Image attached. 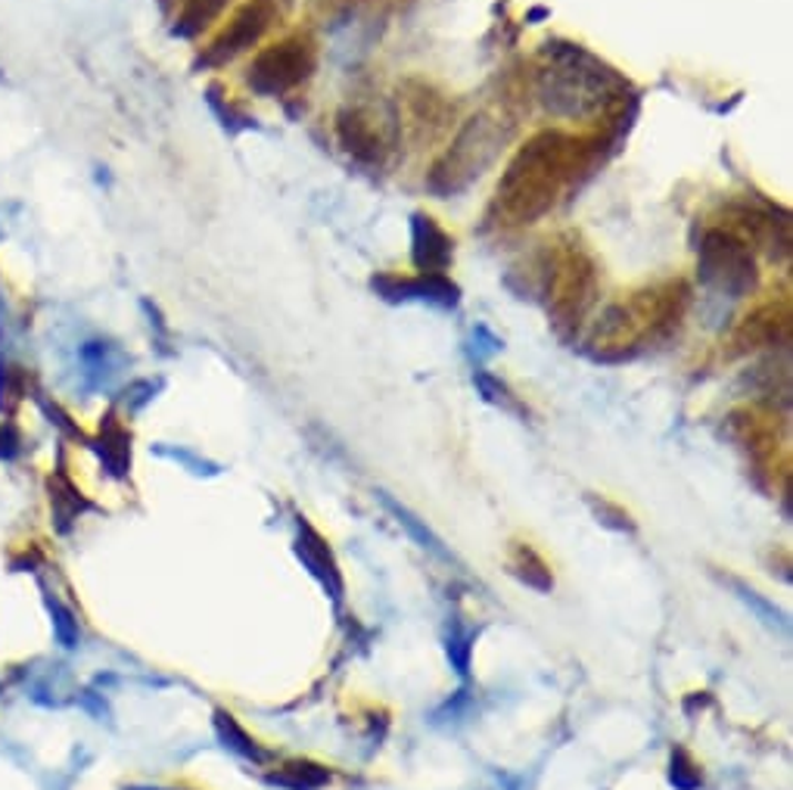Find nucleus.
<instances>
[{
	"mask_svg": "<svg viewBox=\"0 0 793 790\" xmlns=\"http://www.w3.org/2000/svg\"><path fill=\"white\" fill-rule=\"evenodd\" d=\"M691 305V286L682 277L634 290L632 296L607 305L591 331V348L598 358H626L644 343L663 340L682 324Z\"/></svg>",
	"mask_w": 793,
	"mask_h": 790,
	"instance_id": "3",
	"label": "nucleus"
},
{
	"mask_svg": "<svg viewBox=\"0 0 793 790\" xmlns=\"http://www.w3.org/2000/svg\"><path fill=\"white\" fill-rule=\"evenodd\" d=\"M374 290H380L383 300H424L433 305H455L458 286L445 274H417V277H380L374 281Z\"/></svg>",
	"mask_w": 793,
	"mask_h": 790,
	"instance_id": "13",
	"label": "nucleus"
},
{
	"mask_svg": "<svg viewBox=\"0 0 793 790\" xmlns=\"http://www.w3.org/2000/svg\"><path fill=\"white\" fill-rule=\"evenodd\" d=\"M50 617H53V632L60 638L63 648H75L79 645V622L72 617V610H65L57 598H50Z\"/></svg>",
	"mask_w": 793,
	"mask_h": 790,
	"instance_id": "23",
	"label": "nucleus"
},
{
	"mask_svg": "<svg viewBox=\"0 0 793 790\" xmlns=\"http://www.w3.org/2000/svg\"><path fill=\"white\" fill-rule=\"evenodd\" d=\"M510 569L517 579H523L529 588H539V591H551V573L541 564V557L529 545H517L510 554Z\"/></svg>",
	"mask_w": 793,
	"mask_h": 790,
	"instance_id": "21",
	"label": "nucleus"
},
{
	"mask_svg": "<svg viewBox=\"0 0 793 790\" xmlns=\"http://www.w3.org/2000/svg\"><path fill=\"white\" fill-rule=\"evenodd\" d=\"M286 0H246L234 17L227 19L222 32L212 38V44L203 50V65H224L237 60L240 53L253 50L271 26L284 17Z\"/></svg>",
	"mask_w": 793,
	"mask_h": 790,
	"instance_id": "9",
	"label": "nucleus"
},
{
	"mask_svg": "<svg viewBox=\"0 0 793 790\" xmlns=\"http://www.w3.org/2000/svg\"><path fill=\"white\" fill-rule=\"evenodd\" d=\"M514 115L508 112V103L492 107V110H479L470 115L451 143L445 146L439 159L433 162L427 174V188L436 196H458L464 190H470L492 169L498 156L505 153V146L514 138Z\"/></svg>",
	"mask_w": 793,
	"mask_h": 790,
	"instance_id": "4",
	"label": "nucleus"
},
{
	"mask_svg": "<svg viewBox=\"0 0 793 790\" xmlns=\"http://www.w3.org/2000/svg\"><path fill=\"white\" fill-rule=\"evenodd\" d=\"M296 554H299L305 569L331 591V598L339 601V598H343V576H339V569H336L334 554L324 545V538L317 536L312 526H305V523H302L299 538H296Z\"/></svg>",
	"mask_w": 793,
	"mask_h": 790,
	"instance_id": "14",
	"label": "nucleus"
},
{
	"mask_svg": "<svg viewBox=\"0 0 793 790\" xmlns=\"http://www.w3.org/2000/svg\"><path fill=\"white\" fill-rule=\"evenodd\" d=\"M336 141L343 153L362 169H383L393 153L386 125L367 107H346L336 112Z\"/></svg>",
	"mask_w": 793,
	"mask_h": 790,
	"instance_id": "10",
	"label": "nucleus"
},
{
	"mask_svg": "<svg viewBox=\"0 0 793 790\" xmlns=\"http://www.w3.org/2000/svg\"><path fill=\"white\" fill-rule=\"evenodd\" d=\"M268 781L286 790H317L331 781V772L315 762H286L281 772L268 774Z\"/></svg>",
	"mask_w": 793,
	"mask_h": 790,
	"instance_id": "20",
	"label": "nucleus"
},
{
	"mask_svg": "<svg viewBox=\"0 0 793 790\" xmlns=\"http://www.w3.org/2000/svg\"><path fill=\"white\" fill-rule=\"evenodd\" d=\"M317 44L308 32L281 38L277 44L258 50L246 69V84L262 97H286L299 91L315 75Z\"/></svg>",
	"mask_w": 793,
	"mask_h": 790,
	"instance_id": "7",
	"label": "nucleus"
},
{
	"mask_svg": "<svg viewBox=\"0 0 793 790\" xmlns=\"http://www.w3.org/2000/svg\"><path fill=\"white\" fill-rule=\"evenodd\" d=\"M787 336H791V302L772 300L762 302L760 308H753L738 324V331L731 336V346H734V352H753V348L787 343Z\"/></svg>",
	"mask_w": 793,
	"mask_h": 790,
	"instance_id": "11",
	"label": "nucleus"
},
{
	"mask_svg": "<svg viewBox=\"0 0 793 790\" xmlns=\"http://www.w3.org/2000/svg\"><path fill=\"white\" fill-rule=\"evenodd\" d=\"M125 790H165V788H125Z\"/></svg>",
	"mask_w": 793,
	"mask_h": 790,
	"instance_id": "26",
	"label": "nucleus"
},
{
	"mask_svg": "<svg viewBox=\"0 0 793 790\" xmlns=\"http://www.w3.org/2000/svg\"><path fill=\"white\" fill-rule=\"evenodd\" d=\"M601 286V269L586 243L572 234L555 240L541 262V293L548 317L560 336H572L586 324Z\"/></svg>",
	"mask_w": 793,
	"mask_h": 790,
	"instance_id": "5",
	"label": "nucleus"
},
{
	"mask_svg": "<svg viewBox=\"0 0 793 790\" xmlns=\"http://www.w3.org/2000/svg\"><path fill=\"white\" fill-rule=\"evenodd\" d=\"M734 585V591H738V598L756 614V617L765 622V626H772V629H784L787 626V619H784V614L777 610V607H772L769 601H762L760 598V591H753V588H746L744 583H731Z\"/></svg>",
	"mask_w": 793,
	"mask_h": 790,
	"instance_id": "22",
	"label": "nucleus"
},
{
	"mask_svg": "<svg viewBox=\"0 0 793 790\" xmlns=\"http://www.w3.org/2000/svg\"><path fill=\"white\" fill-rule=\"evenodd\" d=\"M50 486V507H53V520H57V529L60 533H69V526L79 520L81 514L91 507V502L75 489V483L60 470L48 479Z\"/></svg>",
	"mask_w": 793,
	"mask_h": 790,
	"instance_id": "16",
	"label": "nucleus"
},
{
	"mask_svg": "<svg viewBox=\"0 0 793 790\" xmlns=\"http://www.w3.org/2000/svg\"><path fill=\"white\" fill-rule=\"evenodd\" d=\"M215 735H218V741H222L227 750H234L237 757L253 759V762L268 759V753H265V750H262V747H258V743L240 728V722L231 716V712L215 710Z\"/></svg>",
	"mask_w": 793,
	"mask_h": 790,
	"instance_id": "19",
	"label": "nucleus"
},
{
	"mask_svg": "<svg viewBox=\"0 0 793 790\" xmlns=\"http://www.w3.org/2000/svg\"><path fill=\"white\" fill-rule=\"evenodd\" d=\"M700 284L729 300H744L760 284L756 250L731 227L713 222L698 243Z\"/></svg>",
	"mask_w": 793,
	"mask_h": 790,
	"instance_id": "6",
	"label": "nucleus"
},
{
	"mask_svg": "<svg viewBox=\"0 0 793 790\" xmlns=\"http://www.w3.org/2000/svg\"><path fill=\"white\" fill-rule=\"evenodd\" d=\"M455 259V243L439 222L427 212H414L411 219V262L417 274H445Z\"/></svg>",
	"mask_w": 793,
	"mask_h": 790,
	"instance_id": "12",
	"label": "nucleus"
},
{
	"mask_svg": "<svg viewBox=\"0 0 793 790\" xmlns=\"http://www.w3.org/2000/svg\"><path fill=\"white\" fill-rule=\"evenodd\" d=\"M100 458L106 464L115 479L128 476V467H131V433H128L115 414H106L103 424H100Z\"/></svg>",
	"mask_w": 793,
	"mask_h": 790,
	"instance_id": "15",
	"label": "nucleus"
},
{
	"mask_svg": "<svg viewBox=\"0 0 793 790\" xmlns=\"http://www.w3.org/2000/svg\"><path fill=\"white\" fill-rule=\"evenodd\" d=\"M669 778H672V784H675L679 790H698L700 788V774L694 772L691 759L684 757L682 750L672 757V772H669Z\"/></svg>",
	"mask_w": 793,
	"mask_h": 790,
	"instance_id": "25",
	"label": "nucleus"
},
{
	"mask_svg": "<svg viewBox=\"0 0 793 790\" xmlns=\"http://www.w3.org/2000/svg\"><path fill=\"white\" fill-rule=\"evenodd\" d=\"M380 502L386 505V510H389V514L396 517L398 526H405V529H408V536H411L414 541L420 545V548H427L429 554H436V557H443V560H451V554H448V548L443 545V538L433 536V529H429L427 523L417 520V517H414L408 507L398 505L396 498H389L386 492H380Z\"/></svg>",
	"mask_w": 793,
	"mask_h": 790,
	"instance_id": "18",
	"label": "nucleus"
},
{
	"mask_svg": "<svg viewBox=\"0 0 793 790\" xmlns=\"http://www.w3.org/2000/svg\"><path fill=\"white\" fill-rule=\"evenodd\" d=\"M532 91L548 115L591 125L617 122L626 103L634 100L632 84L613 65L570 41L545 44Z\"/></svg>",
	"mask_w": 793,
	"mask_h": 790,
	"instance_id": "2",
	"label": "nucleus"
},
{
	"mask_svg": "<svg viewBox=\"0 0 793 790\" xmlns=\"http://www.w3.org/2000/svg\"><path fill=\"white\" fill-rule=\"evenodd\" d=\"M470 641H474V635L464 632L460 626H455V629L448 632V660L455 664L460 676H467V669H470V650H474Z\"/></svg>",
	"mask_w": 793,
	"mask_h": 790,
	"instance_id": "24",
	"label": "nucleus"
},
{
	"mask_svg": "<svg viewBox=\"0 0 793 790\" xmlns=\"http://www.w3.org/2000/svg\"><path fill=\"white\" fill-rule=\"evenodd\" d=\"M224 7H227V0H181L175 13V34L181 38L203 34L215 19L222 17Z\"/></svg>",
	"mask_w": 793,
	"mask_h": 790,
	"instance_id": "17",
	"label": "nucleus"
},
{
	"mask_svg": "<svg viewBox=\"0 0 793 790\" xmlns=\"http://www.w3.org/2000/svg\"><path fill=\"white\" fill-rule=\"evenodd\" d=\"M455 125V103L433 81L405 79L398 84V128L414 146L439 143Z\"/></svg>",
	"mask_w": 793,
	"mask_h": 790,
	"instance_id": "8",
	"label": "nucleus"
},
{
	"mask_svg": "<svg viewBox=\"0 0 793 790\" xmlns=\"http://www.w3.org/2000/svg\"><path fill=\"white\" fill-rule=\"evenodd\" d=\"M603 134H572L560 128L536 131L517 146L492 196V215L501 227H529L541 222L594 169Z\"/></svg>",
	"mask_w": 793,
	"mask_h": 790,
	"instance_id": "1",
	"label": "nucleus"
}]
</instances>
